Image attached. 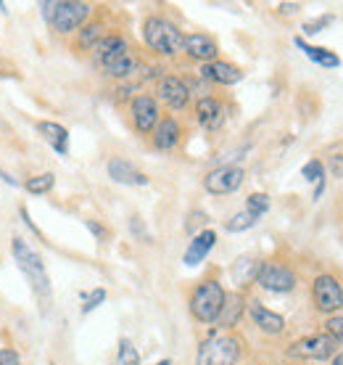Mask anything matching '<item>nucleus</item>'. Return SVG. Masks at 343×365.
<instances>
[{
	"label": "nucleus",
	"instance_id": "nucleus-1",
	"mask_svg": "<svg viewBox=\"0 0 343 365\" xmlns=\"http://www.w3.org/2000/svg\"><path fill=\"white\" fill-rule=\"evenodd\" d=\"M93 58L103 72L114 77V80H127L135 72H140V58L135 51L127 46V40L122 35H106L98 46L93 48Z\"/></svg>",
	"mask_w": 343,
	"mask_h": 365
},
{
	"label": "nucleus",
	"instance_id": "nucleus-2",
	"mask_svg": "<svg viewBox=\"0 0 343 365\" xmlns=\"http://www.w3.org/2000/svg\"><path fill=\"white\" fill-rule=\"evenodd\" d=\"M11 252H14V259H16L19 270L27 275L29 286H32V294L40 299V304H48L51 297H53V286H51V278H48L43 257L37 255L35 249L29 247L21 236H16L11 241Z\"/></svg>",
	"mask_w": 343,
	"mask_h": 365
},
{
	"label": "nucleus",
	"instance_id": "nucleus-3",
	"mask_svg": "<svg viewBox=\"0 0 343 365\" xmlns=\"http://www.w3.org/2000/svg\"><path fill=\"white\" fill-rule=\"evenodd\" d=\"M93 6L82 0H46L43 16L56 35H74L90 21Z\"/></svg>",
	"mask_w": 343,
	"mask_h": 365
},
{
	"label": "nucleus",
	"instance_id": "nucleus-4",
	"mask_svg": "<svg viewBox=\"0 0 343 365\" xmlns=\"http://www.w3.org/2000/svg\"><path fill=\"white\" fill-rule=\"evenodd\" d=\"M143 40L145 46L151 48L159 56H177L182 53V43L185 35L180 32V27L164 16H148L143 21Z\"/></svg>",
	"mask_w": 343,
	"mask_h": 365
},
{
	"label": "nucleus",
	"instance_id": "nucleus-5",
	"mask_svg": "<svg viewBox=\"0 0 343 365\" xmlns=\"http://www.w3.org/2000/svg\"><path fill=\"white\" fill-rule=\"evenodd\" d=\"M225 299H227V292L222 289V283L214 281V278H206V281H201L193 294H190L188 299V307H190V315L199 320V323H217L219 320V312L225 307Z\"/></svg>",
	"mask_w": 343,
	"mask_h": 365
},
{
	"label": "nucleus",
	"instance_id": "nucleus-6",
	"mask_svg": "<svg viewBox=\"0 0 343 365\" xmlns=\"http://www.w3.org/2000/svg\"><path fill=\"white\" fill-rule=\"evenodd\" d=\"M243 355V341L233 334H211L199 344L196 365H238Z\"/></svg>",
	"mask_w": 343,
	"mask_h": 365
},
{
	"label": "nucleus",
	"instance_id": "nucleus-7",
	"mask_svg": "<svg viewBox=\"0 0 343 365\" xmlns=\"http://www.w3.org/2000/svg\"><path fill=\"white\" fill-rule=\"evenodd\" d=\"M312 297H315L317 310L322 315H335L343 307V286L335 275H317L312 283Z\"/></svg>",
	"mask_w": 343,
	"mask_h": 365
},
{
	"label": "nucleus",
	"instance_id": "nucleus-8",
	"mask_svg": "<svg viewBox=\"0 0 343 365\" xmlns=\"http://www.w3.org/2000/svg\"><path fill=\"white\" fill-rule=\"evenodd\" d=\"M253 281L259 283L264 292H272V294H288L296 289V275H293V270H288L280 262H259Z\"/></svg>",
	"mask_w": 343,
	"mask_h": 365
},
{
	"label": "nucleus",
	"instance_id": "nucleus-9",
	"mask_svg": "<svg viewBox=\"0 0 343 365\" xmlns=\"http://www.w3.org/2000/svg\"><path fill=\"white\" fill-rule=\"evenodd\" d=\"M246 180V170L238 165H222L214 167L211 173L204 178V188L214 196H227V193H235Z\"/></svg>",
	"mask_w": 343,
	"mask_h": 365
},
{
	"label": "nucleus",
	"instance_id": "nucleus-10",
	"mask_svg": "<svg viewBox=\"0 0 343 365\" xmlns=\"http://www.w3.org/2000/svg\"><path fill=\"white\" fill-rule=\"evenodd\" d=\"M338 352V341L327 334H317V336H304L298 339L296 344H290L288 357H298V360H327Z\"/></svg>",
	"mask_w": 343,
	"mask_h": 365
},
{
	"label": "nucleus",
	"instance_id": "nucleus-11",
	"mask_svg": "<svg viewBox=\"0 0 343 365\" xmlns=\"http://www.w3.org/2000/svg\"><path fill=\"white\" fill-rule=\"evenodd\" d=\"M130 117H132V125L140 135H151L162 119V109H159V101L148 93H140L132 98L130 103Z\"/></svg>",
	"mask_w": 343,
	"mask_h": 365
},
{
	"label": "nucleus",
	"instance_id": "nucleus-12",
	"mask_svg": "<svg viewBox=\"0 0 343 365\" xmlns=\"http://www.w3.org/2000/svg\"><path fill=\"white\" fill-rule=\"evenodd\" d=\"M182 53L199 61L201 66L217 61L219 46L211 35H204V32H193V35H185V43H182Z\"/></svg>",
	"mask_w": 343,
	"mask_h": 365
},
{
	"label": "nucleus",
	"instance_id": "nucleus-13",
	"mask_svg": "<svg viewBox=\"0 0 343 365\" xmlns=\"http://www.w3.org/2000/svg\"><path fill=\"white\" fill-rule=\"evenodd\" d=\"M196 119H199V125L204 130L217 133L227 122V106L214 96H204V98L196 101Z\"/></svg>",
	"mask_w": 343,
	"mask_h": 365
},
{
	"label": "nucleus",
	"instance_id": "nucleus-14",
	"mask_svg": "<svg viewBox=\"0 0 343 365\" xmlns=\"http://www.w3.org/2000/svg\"><path fill=\"white\" fill-rule=\"evenodd\" d=\"M246 312L251 315L253 326L267 334V336H280L283 331H285V318H283L280 312H272L270 307H264L259 299H251L246 304Z\"/></svg>",
	"mask_w": 343,
	"mask_h": 365
},
{
	"label": "nucleus",
	"instance_id": "nucleus-15",
	"mask_svg": "<svg viewBox=\"0 0 343 365\" xmlns=\"http://www.w3.org/2000/svg\"><path fill=\"white\" fill-rule=\"evenodd\" d=\"M159 98L174 111H182L185 106L190 103V85L180 77H174V74H167L159 80Z\"/></svg>",
	"mask_w": 343,
	"mask_h": 365
},
{
	"label": "nucleus",
	"instance_id": "nucleus-16",
	"mask_svg": "<svg viewBox=\"0 0 343 365\" xmlns=\"http://www.w3.org/2000/svg\"><path fill=\"white\" fill-rule=\"evenodd\" d=\"M151 140H154L156 151H172V148H177L182 140L180 122L174 117H162L159 125H156V130L151 133Z\"/></svg>",
	"mask_w": 343,
	"mask_h": 365
},
{
	"label": "nucleus",
	"instance_id": "nucleus-17",
	"mask_svg": "<svg viewBox=\"0 0 343 365\" xmlns=\"http://www.w3.org/2000/svg\"><path fill=\"white\" fill-rule=\"evenodd\" d=\"M106 170H109V178L114 182H122V185H148V178L132 162H127L122 156H111Z\"/></svg>",
	"mask_w": 343,
	"mask_h": 365
},
{
	"label": "nucleus",
	"instance_id": "nucleus-18",
	"mask_svg": "<svg viewBox=\"0 0 343 365\" xmlns=\"http://www.w3.org/2000/svg\"><path fill=\"white\" fill-rule=\"evenodd\" d=\"M35 128H37V133L43 135V140H46L48 146L53 148L56 154H61V156L69 154V130L63 128L61 122H53V119H40Z\"/></svg>",
	"mask_w": 343,
	"mask_h": 365
},
{
	"label": "nucleus",
	"instance_id": "nucleus-19",
	"mask_svg": "<svg viewBox=\"0 0 343 365\" xmlns=\"http://www.w3.org/2000/svg\"><path fill=\"white\" fill-rule=\"evenodd\" d=\"M201 77L209 80V83H217V85H238L243 80V72L241 66L230 64V61H211V64L201 66Z\"/></svg>",
	"mask_w": 343,
	"mask_h": 365
},
{
	"label": "nucleus",
	"instance_id": "nucleus-20",
	"mask_svg": "<svg viewBox=\"0 0 343 365\" xmlns=\"http://www.w3.org/2000/svg\"><path fill=\"white\" fill-rule=\"evenodd\" d=\"M214 244H217V233L214 230H201V233H196L193 236V241L188 244V252H185V257H182V262L188 267H196L201 265L204 259L209 257V252L214 249Z\"/></svg>",
	"mask_w": 343,
	"mask_h": 365
},
{
	"label": "nucleus",
	"instance_id": "nucleus-21",
	"mask_svg": "<svg viewBox=\"0 0 343 365\" xmlns=\"http://www.w3.org/2000/svg\"><path fill=\"white\" fill-rule=\"evenodd\" d=\"M246 297L243 294H227V299H225V307H222V312H219V326L222 329H233V326H238V320L243 318V312H246Z\"/></svg>",
	"mask_w": 343,
	"mask_h": 365
},
{
	"label": "nucleus",
	"instance_id": "nucleus-22",
	"mask_svg": "<svg viewBox=\"0 0 343 365\" xmlns=\"http://www.w3.org/2000/svg\"><path fill=\"white\" fill-rule=\"evenodd\" d=\"M106 35H109V32H106V27H103L100 21H88V24L77 32V51H80V53H93V48L98 46Z\"/></svg>",
	"mask_w": 343,
	"mask_h": 365
},
{
	"label": "nucleus",
	"instance_id": "nucleus-23",
	"mask_svg": "<svg viewBox=\"0 0 343 365\" xmlns=\"http://www.w3.org/2000/svg\"><path fill=\"white\" fill-rule=\"evenodd\" d=\"M296 46L304 51V53L315 61V64H320V66H325V69H335V66H341V58L333 53V51H327V48H315V46H307L301 37L296 40Z\"/></svg>",
	"mask_w": 343,
	"mask_h": 365
},
{
	"label": "nucleus",
	"instance_id": "nucleus-24",
	"mask_svg": "<svg viewBox=\"0 0 343 365\" xmlns=\"http://www.w3.org/2000/svg\"><path fill=\"white\" fill-rule=\"evenodd\" d=\"M56 188V175L53 173H40V175H32L24 180V191L32 193V196H46Z\"/></svg>",
	"mask_w": 343,
	"mask_h": 365
},
{
	"label": "nucleus",
	"instance_id": "nucleus-25",
	"mask_svg": "<svg viewBox=\"0 0 343 365\" xmlns=\"http://www.w3.org/2000/svg\"><path fill=\"white\" fill-rule=\"evenodd\" d=\"M117 365H140V352L130 339H122L117 349Z\"/></svg>",
	"mask_w": 343,
	"mask_h": 365
},
{
	"label": "nucleus",
	"instance_id": "nucleus-26",
	"mask_svg": "<svg viewBox=\"0 0 343 365\" xmlns=\"http://www.w3.org/2000/svg\"><path fill=\"white\" fill-rule=\"evenodd\" d=\"M267 210H270V196L267 193H251L246 199V212L253 215L256 220L262 217V215H267Z\"/></svg>",
	"mask_w": 343,
	"mask_h": 365
},
{
	"label": "nucleus",
	"instance_id": "nucleus-27",
	"mask_svg": "<svg viewBox=\"0 0 343 365\" xmlns=\"http://www.w3.org/2000/svg\"><path fill=\"white\" fill-rule=\"evenodd\" d=\"M259 220L253 217V215H248V212H238V215H233V217L227 220V225L225 228L230 230V233H243V230H248V228H253Z\"/></svg>",
	"mask_w": 343,
	"mask_h": 365
},
{
	"label": "nucleus",
	"instance_id": "nucleus-28",
	"mask_svg": "<svg viewBox=\"0 0 343 365\" xmlns=\"http://www.w3.org/2000/svg\"><path fill=\"white\" fill-rule=\"evenodd\" d=\"M80 299L85 302V304H82V315H88V312H93L95 307H100V304L106 302V289H95V292H82Z\"/></svg>",
	"mask_w": 343,
	"mask_h": 365
},
{
	"label": "nucleus",
	"instance_id": "nucleus-29",
	"mask_svg": "<svg viewBox=\"0 0 343 365\" xmlns=\"http://www.w3.org/2000/svg\"><path fill=\"white\" fill-rule=\"evenodd\" d=\"M301 175H304V180H309V182H320L322 180V175H325V165H322L320 159H312V162L304 165Z\"/></svg>",
	"mask_w": 343,
	"mask_h": 365
},
{
	"label": "nucleus",
	"instance_id": "nucleus-30",
	"mask_svg": "<svg viewBox=\"0 0 343 365\" xmlns=\"http://www.w3.org/2000/svg\"><path fill=\"white\" fill-rule=\"evenodd\" d=\"M325 334L327 336H333L338 344L343 341V315H330L325 323Z\"/></svg>",
	"mask_w": 343,
	"mask_h": 365
},
{
	"label": "nucleus",
	"instance_id": "nucleus-31",
	"mask_svg": "<svg viewBox=\"0 0 343 365\" xmlns=\"http://www.w3.org/2000/svg\"><path fill=\"white\" fill-rule=\"evenodd\" d=\"M0 365H21V357L14 347H0Z\"/></svg>",
	"mask_w": 343,
	"mask_h": 365
},
{
	"label": "nucleus",
	"instance_id": "nucleus-32",
	"mask_svg": "<svg viewBox=\"0 0 343 365\" xmlns=\"http://www.w3.org/2000/svg\"><path fill=\"white\" fill-rule=\"evenodd\" d=\"M85 225H88V230H90V233L98 238V241H106V238H109V230L103 228L98 220H85Z\"/></svg>",
	"mask_w": 343,
	"mask_h": 365
},
{
	"label": "nucleus",
	"instance_id": "nucleus-33",
	"mask_svg": "<svg viewBox=\"0 0 343 365\" xmlns=\"http://www.w3.org/2000/svg\"><path fill=\"white\" fill-rule=\"evenodd\" d=\"M327 167H330V173H333L335 178H343V154L330 156V162H327Z\"/></svg>",
	"mask_w": 343,
	"mask_h": 365
},
{
	"label": "nucleus",
	"instance_id": "nucleus-34",
	"mask_svg": "<svg viewBox=\"0 0 343 365\" xmlns=\"http://www.w3.org/2000/svg\"><path fill=\"white\" fill-rule=\"evenodd\" d=\"M204 225V222H206V215H204V212H193V215H190V222H188V233H196V225Z\"/></svg>",
	"mask_w": 343,
	"mask_h": 365
},
{
	"label": "nucleus",
	"instance_id": "nucleus-35",
	"mask_svg": "<svg viewBox=\"0 0 343 365\" xmlns=\"http://www.w3.org/2000/svg\"><path fill=\"white\" fill-rule=\"evenodd\" d=\"M322 24H330V16H322L320 21H312V24H307V27H304V32H307V35H315V32H320V27H322Z\"/></svg>",
	"mask_w": 343,
	"mask_h": 365
},
{
	"label": "nucleus",
	"instance_id": "nucleus-36",
	"mask_svg": "<svg viewBox=\"0 0 343 365\" xmlns=\"http://www.w3.org/2000/svg\"><path fill=\"white\" fill-rule=\"evenodd\" d=\"M0 180L6 182V185H19V180H16V178H14V175H11V173H6V170H3V167H0Z\"/></svg>",
	"mask_w": 343,
	"mask_h": 365
},
{
	"label": "nucleus",
	"instance_id": "nucleus-37",
	"mask_svg": "<svg viewBox=\"0 0 343 365\" xmlns=\"http://www.w3.org/2000/svg\"><path fill=\"white\" fill-rule=\"evenodd\" d=\"M296 9H298L296 3H283V6H280V14H293Z\"/></svg>",
	"mask_w": 343,
	"mask_h": 365
},
{
	"label": "nucleus",
	"instance_id": "nucleus-38",
	"mask_svg": "<svg viewBox=\"0 0 343 365\" xmlns=\"http://www.w3.org/2000/svg\"><path fill=\"white\" fill-rule=\"evenodd\" d=\"M156 365H172V363H169V360H159Z\"/></svg>",
	"mask_w": 343,
	"mask_h": 365
}]
</instances>
